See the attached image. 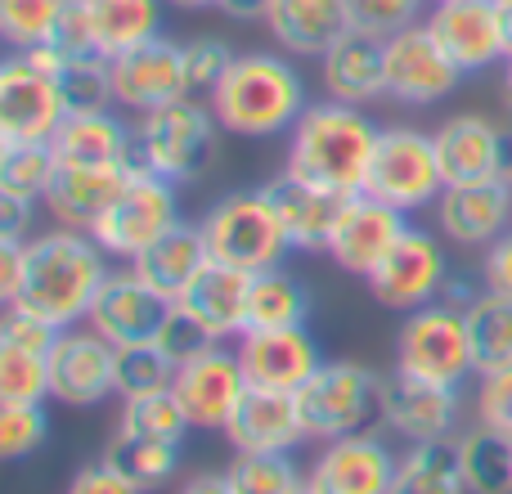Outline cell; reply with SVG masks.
I'll return each mask as SVG.
<instances>
[{
    "label": "cell",
    "instance_id": "1",
    "mask_svg": "<svg viewBox=\"0 0 512 494\" xmlns=\"http://www.w3.org/2000/svg\"><path fill=\"white\" fill-rule=\"evenodd\" d=\"M216 122L239 140H274L297 126L306 113V81L283 50H243L225 68V77L207 90Z\"/></svg>",
    "mask_w": 512,
    "mask_h": 494
},
{
    "label": "cell",
    "instance_id": "2",
    "mask_svg": "<svg viewBox=\"0 0 512 494\" xmlns=\"http://www.w3.org/2000/svg\"><path fill=\"white\" fill-rule=\"evenodd\" d=\"M382 126H373L364 117V108L337 104V99H310L306 113L297 117V126L288 131V158L283 171L301 176L319 189L351 198L364 194L369 180V162L378 149Z\"/></svg>",
    "mask_w": 512,
    "mask_h": 494
},
{
    "label": "cell",
    "instance_id": "3",
    "mask_svg": "<svg viewBox=\"0 0 512 494\" xmlns=\"http://www.w3.org/2000/svg\"><path fill=\"white\" fill-rule=\"evenodd\" d=\"M113 256L95 243L90 230H54L27 239V288L14 306H27L32 315L50 319L54 328L86 324L90 306H95L99 283L113 270Z\"/></svg>",
    "mask_w": 512,
    "mask_h": 494
},
{
    "label": "cell",
    "instance_id": "4",
    "mask_svg": "<svg viewBox=\"0 0 512 494\" xmlns=\"http://www.w3.org/2000/svg\"><path fill=\"white\" fill-rule=\"evenodd\" d=\"M297 409L310 441L378 432L387 409V378L360 360H324L315 378L297 391Z\"/></svg>",
    "mask_w": 512,
    "mask_h": 494
},
{
    "label": "cell",
    "instance_id": "5",
    "mask_svg": "<svg viewBox=\"0 0 512 494\" xmlns=\"http://www.w3.org/2000/svg\"><path fill=\"white\" fill-rule=\"evenodd\" d=\"M216 135H221V122H216L207 95H185L135 117V158L153 176L171 180V185H189L212 167Z\"/></svg>",
    "mask_w": 512,
    "mask_h": 494
},
{
    "label": "cell",
    "instance_id": "6",
    "mask_svg": "<svg viewBox=\"0 0 512 494\" xmlns=\"http://www.w3.org/2000/svg\"><path fill=\"white\" fill-rule=\"evenodd\" d=\"M212 261H225L234 270H274L283 265V256L292 252L288 230L279 221V207H274L270 189H234V194L216 198L212 207L198 221Z\"/></svg>",
    "mask_w": 512,
    "mask_h": 494
},
{
    "label": "cell",
    "instance_id": "7",
    "mask_svg": "<svg viewBox=\"0 0 512 494\" xmlns=\"http://www.w3.org/2000/svg\"><path fill=\"white\" fill-rule=\"evenodd\" d=\"M396 373L436 387H463L468 378H477L463 306L432 301L409 310L396 328Z\"/></svg>",
    "mask_w": 512,
    "mask_h": 494
},
{
    "label": "cell",
    "instance_id": "8",
    "mask_svg": "<svg viewBox=\"0 0 512 494\" xmlns=\"http://www.w3.org/2000/svg\"><path fill=\"white\" fill-rule=\"evenodd\" d=\"M441 189H445V176H441V158H436L432 135L418 131V126H382L364 194L414 216V212H432Z\"/></svg>",
    "mask_w": 512,
    "mask_h": 494
},
{
    "label": "cell",
    "instance_id": "9",
    "mask_svg": "<svg viewBox=\"0 0 512 494\" xmlns=\"http://www.w3.org/2000/svg\"><path fill=\"white\" fill-rule=\"evenodd\" d=\"M176 189L180 185L153 176L144 162H135V171H131V180H126V189L117 194V203L108 207V212L99 216V225L90 230L95 243L104 247L113 261H135L144 247L158 243L162 234L180 221Z\"/></svg>",
    "mask_w": 512,
    "mask_h": 494
},
{
    "label": "cell",
    "instance_id": "10",
    "mask_svg": "<svg viewBox=\"0 0 512 494\" xmlns=\"http://www.w3.org/2000/svg\"><path fill=\"white\" fill-rule=\"evenodd\" d=\"M382 72H387V99L405 108H432L463 86L459 63L445 54L427 18L400 27L396 36L382 41Z\"/></svg>",
    "mask_w": 512,
    "mask_h": 494
},
{
    "label": "cell",
    "instance_id": "11",
    "mask_svg": "<svg viewBox=\"0 0 512 494\" xmlns=\"http://www.w3.org/2000/svg\"><path fill=\"white\" fill-rule=\"evenodd\" d=\"M450 274L454 270H450V256H445L441 234L423 230V225H409L405 239L391 247V256L364 283H369L378 306L409 315V310H418V306L441 301Z\"/></svg>",
    "mask_w": 512,
    "mask_h": 494
},
{
    "label": "cell",
    "instance_id": "12",
    "mask_svg": "<svg viewBox=\"0 0 512 494\" xmlns=\"http://www.w3.org/2000/svg\"><path fill=\"white\" fill-rule=\"evenodd\" d=\"M68 117L59 72H45L23 50H9L0 63V140L50 144Z\"/></svg>",
    "mask_w": 512,
    "mask_h": 494
},
{
    "label": "cell",
    "instance_id": "13",
    "mask_svg": "<svg viewBox=\"0 0 512 494\" xmlns=\"http://www.w3.org/2000/svg\"><path fill=\"white\" fill-rule=\"evenodd\" d=\"M400 454L387 432H355L337 441H319L306 463V494H391Z\"/></svg>",
    "mask_w": 512,
    "mask_h": 494
},
{
    "label": "cell",
    "instance_id": "14",
    "mask_svg": "<svg viewBox=\"0 0 512 494\" xmlns=\"http://www.w3.org/2000/svg\"><path fill=\"white\" fill-rule=\"evenodd\" d=\"M171 396L180 400L194 432H225L239 400L248 396V373H243L234 342H212L194 360L180 364L176 382H171Z\"/></svg>",
    "mask_w": 512,
    "mask_h": 494
},
{
    "label": "cell",
    "instance_id": "15",
    "mask_svg": "<svg viewBox=\"0 0 512 494\" xmlns=\"http://www.w3.org/2000/svg\"><path fill=\"white\" fill-rule=\"evenodd\" d=\"M50 360V400L72 409H95L108 396H117V346L99 337L90 324L59 328Z\"/></svg>",
    "mask_w": 512,
    "mask_h": 494
},
{
    "label": "cell",
    "instance_id": "16",
    "mask_svg": "<svg viewBox=\"0 0 512 494\" xmlns=\"http://www.w3.org/2000/svg\"><path fill=\"white\" fill-rule=\"evenodd\" d=\"M108 77H113V104L135 117L153 113V108L171 104V99L194 95L185 45L171 41V36H153V41L108 59Z\"/></svg>",
    "mask_w": 512,
    "mask_h": 494
},
{
    "label": "cell",
    "instance_id": "17",
    "mask_svg": "<svg viewBox=\"0 0 512 494\" xmlns=\"http://www.w3.org/2000/svg\"><path fill=\"white\" fill-rule=\"evenodd\" d=\"M243 360V373H248V387L256 391H283V396H297L315 369L324 364V351H319L310 324L297 328H248V333L234 342Z\"/></svg>",
    "mask_w": 512,
    "mask_h": 494
},
{
    "label": "cell",
    "instance_id": "18",
    "mask_svg": "<svg viewBox=\"0 0 512 494\" xmlns=\"http://www.w3.org/2000/svg\"><path fill=\"white\" fill-rule=\"evenodd\" d=\"M463 414H468L463 387H436V382L400 378V373L387 378L382 432L396 436V441H405V445L454 441L463 432Z\"/></svg>",
    "mask_w": 512,
    "mask_h": 494
},
{
    "label": "cell",
    "instance_id": "19",
    "mask_svg": "<svg viewBox=\"0 0 512 494\" xmlns=\"http://www.w3.org/2000/svg\"><path fill=\"white\" fill-rule=\"evenodd\" d=\"M409 216L396 212V207L378 203L369 194H351L342 203V216L333 225V239H328V261L337 270L355 274V279H369L382 261L391 256V247L405 239Z\"/></svg>",
    "mask_w": 512,
    "mask_h": 494
},
{
    "label": "cell",
    "instance_id": "20",
    "mask_svg": "<svg viewBox=\"0 0 512 494\" xmlns=\"http://www.w3.org/2000/svg\"><path fill=\"white\" fill-rule=\"evenodd\" d=\"M427 27L436 32V41L445 45L463 77L504 68L508 59V32L499 18L495 0H445V5H427Z\"/></svg>",
    "mask_w": 512,
    "mask_h": 494
},
{
    "label": "cell",
    "instance_id": "21",
    "mask_svg": "<svg viewBox=\"0 0 512 494\" xmlns=\"http://www.w3.org/2000/svg\"><path fill=\"white\" fill-rule=\"evenodd\" d=\"M432 221H436V234H441L445 243L486 252L499 234L512 230V185H508V176L445 185L441 198L432 203Z\"/></svg>",
    "mask_w": 512,
    "mask_h": 494
},
{
    "label": "cell",
    "instance_id": "22",
    "mask_svg": "<svg viewBox=\"0 0 512 494\" xmlns=\"http://www.w3.org/2000/svg\"><path fill=\"white\" fill-rule=\"evenodd\" d=\"M445 185L499 180L512 171V135L486 113H454L432 131Z\"/></svg>",
    "mask_w": 512,
    "mask_h": 494
},
{
    "label": "cell",
    "instance_id": "23",
    "mask_svg": "<svg viewBox=\"0 0 512 494\" xmlns=\"http://www.w3.org/2000/svg\"><path fill=\"white\" fill-rule=\"evenodd\" d=\"M167 310H171V301L162 297V292H153L131 265H113L108 279L99 283L86 324L95 328L99 337H108L113 346H126V342H149V337H158Z\"/></svg>",
    "mask_w": 512,
    "mask_h": 494
},
{
    "label": "cell",
    "instance_id": "24",
    "mask_svg": "<svg viewBox=\"0 0 512 494\" xmlns=\"http://www.w3.org/2000/svg\"><path fill=\"white\" fill-rule=\"evenodd\" d=\"M248 301H252L248 270H234L225 261H207L194 274V283L176 297V306L189 319H198L212 342H239L248 333Z\"/></svg>",
    "mask_w": 512,
    "mask_h": 494
},
{
    "label": "cell",
    "instance_id": "25",
    "mask_svg": "<svg viewBox=\"0 0 512 494\" xmlns=\"http://www.w3.org/2000/svg\"><path fill=\"white\" fill-rule=\"evenodd\" d=\"M225 441L234 445V454H279V450H297L306 436L301 423L297 396H283V391H256L248 387V396L239 400L234 418L225 423Z\"/></svg>",
    "mask_w": 512,
    "mask_h": 494
},
{
    "label": "cell",
    "instance_id": "26",
    "mask_svg": "<svg viewBox=\"0 0 512 494\" xmlns=\"http://www.w3.org/2000/svg\"><path fill=\"white\" fill-rule=\"evenodd\" d=\"M261 27L292 59H324L328 45L351 32V14L346 0H270Z\"/></svg>",
    "mask_w": 512,
    "mask_h": 494
},
{
    "label": "cell",
    "instance_id": "27",
    "mask_svg": "<svg viewBox=\"0 0 512 494\" xmlns=\"http://www.w3.org/2000/svg\"><path fill=\"white\" fill-rule=\"evenodd\" d=\"M135 162H117V167H59L50 194H45V212L54 225L68 230H95L99 216L117 203V194L126 189Z\"/></svg>",
    "mask_w": 512,
    "mask_h": 494
},
{
    "label": "cell",
    "instance_id": "28",
    "mask_svg": "<svg viewBox=\"0 0 512 494\" xmlns=\"http://www.w3.org/2000/svg\"><path fill=\"white\" fill-rule=\"evenodd\" d=\"M59 167H117L135 158V122H122L113 108L95 113H68L50 140Z\"/></svg>",
    "mask_w": 512,
    "mask_h": 494
},
{
    "label": "cell",
    "instance_id": "29",
    "mask_svg": "<svg viewBox=\"0 0 512 494\" xmlns=\"http://www.w3.org/2000/svg\"><path fill=\"white\" fill-rule=\"evenodd\" d=\"M319 81L324 95L337 104L369 108L387 99V72H382V41L369 32H346L337 45H328L319 59Z\"/></svg>",
    "mask_w": 512,
    "mask_h": 494
},
{
    "label": "cell",
    "instance_id": "30",
    "mask_svg": "<svg viewBox=\"0 0 512 494\" xmlns=\"http://www.w3.org/2000/svg\"><path fill=\"white\" fill-rule=\"evenodd\" d=\"M265 189H270L274 207H279V221H283V230H288L292 252H324L346 198L333 194V189L310 185V180H301V176H288V171H279Z\"/></svg>",
    "mask_w": 512,
    "mask_h": 494
},
{
    "label": "cell",
    "instance_id": "31",
    "mask_svg": "<svg viewBox=\"0 0 512 494\" xmlns=\"http://www.w3.org/2000/svg\"><path fill=\"white\" fill-rule=\"evenodd\" d=\"M212 261L207 256V243H203V230L189 221H176L158 243H149L135 261H126L153 292H162L167 301H176L180 292L194 283V274Z\"/></svg>",
    "mask_w": 512,
    "mask_h": 494
},
{
    "label": "cell",
    "instance_id": "32",
    "mask_svg": "<svg viewBox=\"0 0 512 494\" xmlns=\"http://www.w3.org/2000/svg\"><path fill=\"white\" fill-rule=\"evenodd\" d=\"M167 0H90V27H95V50L104 59L135 50V45L162 36Z\"/></svg>",
    "mask_w": 512,
    "mask_h": 494
},
{
    "label": "cell",
    "instance_id": "33",
    "mask_svg": "<svg viewBox=\"0 0 512 494\" xmlns=\"http://www.w3.org/2000/svg\"><path fill=\"white\" fill-rule=\"evenodd\" d=\"M180 454H185V445L176 441H149V436H126V432H108L104 441V454L99 459L113 463L117 472H122L131 486H140L144 494L171 486V477L180 472Z\"/></svg>",
    "mask_w": 512,
    "mask_h": 494
},
{
    "label": "cell",
    "instance_id": "34",
    "mask_svg": "<svg viewBox=\"0 0 512 494\" xmlns=\"http://www.w3.org/2000/svg\"><path fill=\"white\" fill-rule=\"evenodd\" d=\"M391 494H468L463 468H459V436L454 441L405 445Z\"/></svg>",
    "mask_w": 512,
    "mask_h": 494
},
{
    "label": "cell",
    "instance_id": "35",
    "mask_svg": "<svg viewBox=\"0 0 512 494\" xmlns=\"http://www.w3.org/2000/svg\"><path fill=\"white\" fill-rule=\"evenodd\" d=\"M468 319V342L477 373H495L512 364V297L481 288L463 310Z\"/></svg>",
    "mask_w": 512,
    "mask_h": 494
},
{
    "label": "cell",
    "instance_id": "36",
    "mask_svg": "<svg viewBox=\"0 0 512 494\" xmlns=\"http://www.w3.org/2000/svg\"><path fill=\"white\" fill-rule=\"evenodd\" d=\"M459 468L468 494H512V441L481 423L463 427Z\"/></svg>",
    "mask_w": 512,
    "mask_h": 494
},
{
    "label": "cell",
    "instance_id": "37",
    "mask_svg": "<svg viewBox=\"0 0 512 494\" xmlns=\"http://www.w3.org/2000/svg\"><path fill=\"white\" fill-rule=\"evenodd\" d=\"M310 324V288L283 265L252 274L248 328H297Z\"/></svg>",
    "mask_w": 512,
    "mask_h": 494
},
{
    "label": "cell",
    "instance_id": "38",
    "mask_svg": "<svg viewBox=\"0 0 512 494\" xmlns=\"http://www.w3.org/2000/svg\"><path fill=\"white\" fill-rule=\"evenodd\" d=\"M54 176H59V158L50 144L32 140H0V189L23 194L32 203H45Z\"/></svg>",
    "mask_w": 512,
    "mask_h": 494
},
{
    "label": "cell",
    "instance_id": "39",
    "mask_svg": "<svg viewBox=\"0 0 512 494\" xmlns=\"http://www.w3.org/2000/svg\"><path fill=\"white\" fill-rule=\"evenodd\" d=\"M117 418L113 427L126 436H149V441H176L185 445V436L194 432L180 409V400L171 391H158V396H131V400H117Z\"/></svg>",
    "mask_w": 512,
    "mask_h": 494
},
{
    "label": "cell",
    "instance_id": "40",
    "mask_svg": "<svg viewBox=\"0 0 512 494\" xmlns=\"http://www.w3.org/2000/svg\"><path fill=\"white\" fill-rule=\"evenodd\" d=\"M234 494H301L306 490V468L292 459V450L279 454H234L225 468Z\"/></svg>",
    "mask_w": 512,
    "mask_h": 494
},
{
    "label": "cell",
    "instance_id": "41",
    "mask_svg": "<svg viewBox=\"0 0 512 494\" xmlns=\"http://www.w3.org/2000/svg\"><path fill=\"white\" fill-rule=\"evenodd\" d=\"M180 364L162 351L158 342H126L117 346V400L131 396H158V391H171Z\"/></svg>",
    "mask_w": 512,
    "mask_h": 494
},
{
    "label": "cell",
    "instance_id": "42",
    "mask_svg": "<svg viewBox=\"0 0 512 494\" xmlns=\"http://www.w3.org/2000/svg\"><path fill=\"white\" fill-rule=\"evenodd\" d=\"M50 400V360L41 351L0 342V405H45Z\"/></svg>",
    "mask_w": 512,
    "mask_h": 494
},
{
    "label": "cell",
    "instance_id": "43",
    "mask_svg": "<svg viewBox=\"0 0 512 494\" xmlns=\"http://www.w3.org/2000/svg\"><path fill=\"white\" fill-rule=\"evenodd\" d=\"M63 0H0V36L9 50H32L54 36Z\"/></svg>",
    "mask_w": 512,
    "mask_h": 494
},
{
    "label": "cell",
    "instance_id": "44",
    "mask_svg": "<svg viewBox=\"0 0 512 494\" xmlns=\"http://www.w3.org/2000/svg\"><path fill=\"white\" fill-rule=\"evenodd\" d=\"M63 104L68 113H95V108H117L113 104V77H108L104 54H86V59H68V68L59 72Z\"/></svg>",
    "mask_w": 512,
    "mask_h": 494
},
{
    "label": "cell",
    "instance_id": "45",
    "mask_svg": "<svg viewBox=\"0 0 512 494\" xmlns=\"http://www.w3.org/2000/svg\"><path fill=\"white\" fill-rule=\"evenodd\" d=\"M45 436H50L45 405H0V459H27L45 445Z\"/></svg>",
    "mask_w": 512,
    "mask_h": 494
},
{
    "label": "cell",
    "instance_id": "46",
    "mask_svg": "<svg viewBox=\"0 0 512 494\" xmlns=\"http://www.w3.org/2000/svg\"><path fill=\"white\" fill-rule=\"evenodd\" d=\"M427 9V0H346V14H351L355 32H369L378 41L396 36L400 27L418 23Z\"/></svg>",
    "mask_w": 512,
    "mask_h": 494
},
{
    "label": "cell",
    "instance_id": "47",
    "mask_svg": "<svg viewBox=\"0 0 512 494\" xmlns=\"http://www.w3.org/2000/svg\"><path fill=\"white\" fill-rule=\"evenodd\" d=\"M472 418L490 432L512 441V364L495 373H477V391H472Z\"/></svg>",
    "mask_w": 512,
    "mask_h": 494
},
{
    "label": "cell",
    "instance_id": "48",
    "mask_svg": "<svg viewBox=\"0 0 512 494\" xmlns=\"http://www.w3.org/2000/svg\"><path fill=\"white\" fill-rule=\"evenodd\" d=\"M185 63H189L194 95H207V90L225 77V68L234 63V50L221 36H194V41H185Z\"/></svg>",
    "mask_w": 512,
    "mask_h": 494
},
{
    "label": "cell",
    "instance_id": "49",
    "mask_svg": "<svg viewBox=\"0 0 512 494\" xmlns=\"http://www.w3.org/2000/svg\"><path fill=\"white\" fill-rule=\"evenodd\" d=\"M153 342H158L176 364H185V360H194L198 351H207V346H212V337H207V328L198 324V319H189L185 310L171 301V310H167V319H162V328H158V337H153Z\"/></svg>",
    "mask_w": 512,
    "mask_h": 494
},
{
    "label": "cell",
    "instance_id": "50",
    "mask_svg": "<svg viewBox=\"0 0 512 494\" xmlns=\"http://www.w3.org/2000/svg\"><path fill=\"white\" fill-rule=\"evenodd\" d=\"M50 45H59L68 59H86L95 50V27H90V0H63V14L54 23Z\"/></svg>",
    "mask_w": 512,
    "mask_h": 494
},
{
    "label": "cell",
    "instance_id": "51",
    "mask_svg": "<svg viewBox=\"0 0 512 494\" xmlns=\"http://www.w3.org/2000/svg\"><path fill=\"white\" fill-rule=\"evenodd\" d=\"M54 337H59V328L50 324V319L32 315L27 306H5V315H0V342L9 346H23V351H50Z\"/></svg>",
    "mask_w": 512,
    "mask_h": 494
},
{
    "label": "cell",
    "instance_id": "52",
    "mask_svg": "<svg viewBox=\"0 0 512 494\" xmlns=\"http://www.w3.org/2000/svg\"><path fill=\"white\" fill-rule=\"evenodd\" d=\"M68 494H144V490L131 486L113 463L95 459V463H86V468H77V477L68 481Z\"/></svg>",
    "mask_w": 512,
    "mask_h": 494
},
{
    "label": "cell",
    "instance_id": "53",
    "mask_svg": "<svg viewBox=\"0 0 512 494\" xmlns=\"http://www.w3.org/2000/svg\"><path fill=\"white\" fill-rule=\"evenodd\" d=\"M27 288V239H0V301L14 306Z\"/></svg>",
    "mask_w": 512,
    "mask_h": 494
},
{
    "label": "cell",
    "instance_id": "54",
    "mask_svg": "<svg viewBox=\"0 0 512 494\" xmlns=\"http://www.w3.org/2000/svg\"><path fill=\"white\" fill-rule=\"evenodd\" d=\"M481 288L512 297V230H504L481 252Z\"/></svg>",
    "mask_w": 512,
    "mask_h": 494
},
{
    "label": "cell",
    "instance_id": "55",
    "mask_svg": "<svg viewBox=\"0 0 512 494\" xmlns=\"http://www.w3.org/2000/svg\"><path fill=\"white\" fill-rule=\"evenodd\" d=\"M36 207L41 203L0 189V239H27V225L36 221Z\"/></svg>",
    "mask_w": 512,
    "mask_h": 494
},
{
    "label": "cell",
    "instance_id": "56",
    "mask_svg": "<svg viewBox=\"0 0 512 494\" xmlns=\"http://www.w3.org/2000/svg\"><path fill=\"white\" fill-rule=\"evenodd\" d=\"M216 9H221L225 18H234V23H265L270 0H216Z\"/></svg>",
    "mask_w": 512,
    "mask_h": 494
},
{
    "label": "cell",
    "instance_id": "57",
    "mask_svg": "<svg viewBox=\"0 0 512 494\" xmlns=\"http://www.w3.org/2000/svg\"><path fill=\"white\" fill-rule=\"evenodd\" d=\"M176 494H234V486L225 472H198V477H189Z\"/></svg>",
    "mask_w": 512,
    "mask_h": 494
},
{
    "label": "cell",
    "instance_id": "58",
    "mask_svg": "<svg viewBox=\"0 0 512 494\" xmlns=\"http://www.w3.org/2000/svg\"><path fill=\"white\" fill-rule=\"evenodd\" d=\"M499 18H504V32H508V54H512V0H495Z\"/></svg>",
    "mask_w": 512,
    "mask_h": 494
},
{
    "label": "cell",
    "instance_id": "59",
    "mask_svg": "<svg viewBox=\"0 0 512 494\" xmlns=\"http://www.w3.org/2000/svg\"><path fill=\"white\" fill-rule=\"evenodd\" d=\"M167 9H216V0H167Z\"/></svg>",
    "mask_w": 512,
    "mask_h": 494
},
{
    "label": "cell",
    "instance_id": "60",
    "mask_svg": "<svg viewBox=\"0 0 512 494\" xmlns=\"http://www.w3.org/2000/svg\"><path fill=\"white\" fill-rule=\"evenodd\" d=\"M504 99H508V108H512V54L504 59Z\"/></svg>",
    "mask_w": 512,
    "mask_h": 494
},
{
    "label": "cell",
    "instance_id": "61",
    "mask_svg": "<svg viewBox=\"0 0 512 494\" xmlns=\"http://www.w3.org/2000/svg\"><path fill=\"white\" fill-rule=\"evenodd\" d=\"M427 5H445V0H427Z\"/></svg>",
    "mask_w": 512,
    "mask_h": 494
},
{
    "label": "cell",
    "instance_id": "62",
    "mask_svg": "<svg viewBox=\"0 0 512 494\" xmlns=\"http://www.w3.org/2000/svg\"><path fill=\"white\" fill-rule=\"evenodd\" d=\"M508 185H512V171H508Z\"/></svg>",
    "mask_w": 512,
    "mask_h": 494
},
{
    "label": "cell",
    "instance_id": "63",
    "mask_svg": "<svg viewBox=\"0 0 512 494\" xmlns=\"http://www.w3.org/2000/svg\"><path fill=\"white\" fill-rule=\"evenodd\" d=\"M301 494H306V490H301Z\"/></svg>",
    "mask_w": 512,
    "mask_h": 494
}]
</instances>
